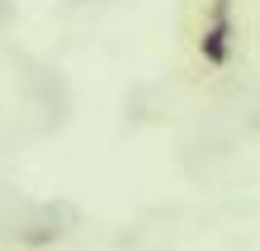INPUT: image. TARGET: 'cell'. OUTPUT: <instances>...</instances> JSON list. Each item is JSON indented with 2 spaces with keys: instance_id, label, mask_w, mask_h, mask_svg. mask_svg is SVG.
<instances>
[{
  "instance_id": "obj_1",
  "label": "cell",
  "mask_w": 260,
  "mask_h": 251,
  "mask_svg": "<svg viewBox=\"0 0 260 251\" xmlns=\"http://www.w3.org/2000/svg\"><path fill=\"white\" fill-rule=\"evenodd\" d=\"M194 57L199 67L222 71L237 57V14L232 0H204L199 5V34H194Z\"/></svg>"
}]
</instances>
